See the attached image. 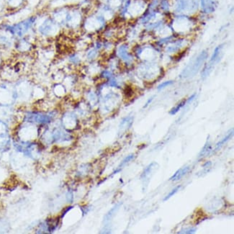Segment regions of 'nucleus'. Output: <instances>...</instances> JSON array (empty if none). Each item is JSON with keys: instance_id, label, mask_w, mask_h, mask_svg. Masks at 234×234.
<instances>
[{"instance_id": "obj_8", "label": "nucleus", "mask_w": 234, "mask_h": 234, "mask_svg": "<svg viewBox=\"0 0 234 234\" xmlns=\"http://www.w3.org/2000/svg\"><path fill=\"white\" fill-rule=\"evenodd\" d=\"M173 84V81H166V82H164L163 84H160L159 86L158 87V90H161V89H164V87H168L169 85H170V84Z\"/></svg>"}, {"instance_id": "obj_7", "label": "nucleus", "mask_w": 234, "mask_h": 234, "mask_svg": "<svg viewBox=\"0 0 234 234\" xmlns=\"http://www.w3.org/2000/svg\"><path fill=\"white\" fill-rule=\"evenodd\" d=\"M196 232V228H188V229H185V230H182L181 231L178 232V233L179 234H192Z\"/></svg>"}, {"instance_id": "obj_6", "label": "nucleus", "mask_w": 234, "mask_h": 234, "mask_svg": "<svg viewBox=\"0 0 234 234\" xmlns=\"http://www.w3.org/2000/svg\"><path fill=\"white\" fill-rule=\"evenodd\" d=\"M180 188H181V185H179V186H177L176 187H175V188L174 189V190H172L171 192H169L168 194H167V196H166L165 198L164 199V201H167V200H169V199L170 197H172V196L174 195V194H176V193L178 191H179V189H180Z\"/></svg>"}, {"instance_id": "obj_4", "label": "nucleus", "mask_w": 234, "mask_h": 234, "mask_svg": "<svg viewBox=\"0 0 234 234\" xmlns=\"http://www.w3.org/2000/svg\"><path fill=\"white\" fill-rule=\"evenodd\" d=\"M233 129H232L231 132L229 133L228 134V135H226V136L225 137V138H223V139L220 140V141H219L218 143H217L216 146H215V150L218 151L219 149H220V148H221V146H223V145H224L225 143H227V142L228 141V140H230L231 138V137H232V135H233Z\"/></svg>"}, {"instance_id": "obj_1", "label": "nucleus", "mask_w": 234, "mask_h": 234, "mask_svg": "<svg viewBox=\"0 0 234 234\" xmlns=\"http://www.w3.org/2000/svg\"><path fill=\"white\" fill-rule=\"evenodd\" d=\"M207 56H208V53H207L205 51H204V52L202 53L199 56L198 58H197V60L194 61V63H193L192 66V67L190 68V70L188 71V72L186 74H185L186 75V76H191V75L197 74V72H198L199 69H200V66H202V64H203L204 61H205V58H206ZM185 75H184V76H185Z\"/></svg>"}, {"instance_id": "obj_3", "label": "nucleus", "mask_w": 234, "mask_h": 234, "mask_svg": "<svg viewBox=\"0 0 234 234\" xmlns=\"http://www.w3.org/2000/svg\"><path fill=\"white\" fill-rule=\"evenodd\" d=\"M194 96H195V95L193 94L192 96L191 97H190V99H189L188 100H186V99H184V100H182V102H179V105H177V106L175 107V108H174L173 109H172V110H171V111H170V112H169L170 115H175V114H176V113L178 111H179V110H180V109L182 108V107L185 106V104H186L187 102H190V101L192 100V99H194Z\"/></svg>"}, {"instance_id": "obj_2", "label": "nucleus", "mask_w": 234, "mask_h": 234, "mask_svg": "<svg viewBox=\"0 0 234 234\" xmlns=\"http://www.w3.org/2000/svg\"><path fill=\"white\" fill-rule=\"evenodd\" d=\"M190 167H182V168L179 169L178 171H176V173L172 176L171 178L169 179V180L173 181V182H176V181H179V179H182L185 175H186L188 172L190 171Z\"/></svg>"}, {"instance_id": "obj_5", "label": "nucleus", "mask_w": 234, "mask_h": 234, "mask_svg": "<svg viewBox=\"0 0 234 234\" xmlns=\"http://www.w3.org/2000/svg\"><path fill=\"white\" fill-rule=\"evenodd\" d=\"M210 150H211L210 144L209 143V142H208V143H207L205 145V146L203 147V150H202V151L200 152V153L199 154L198 158H203V157L205 156L207 154H208V153H209V152L210 151Z\"/></svg>"}]
</instances>
